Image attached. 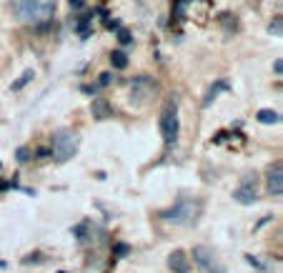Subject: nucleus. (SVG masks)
Masks as SVG:
<instances>
[{
    "mask_svg": "<svg viewBox=\"0 0 283 273\" xmlns=\"http://www.w3.org/2000/svg\"><path fill=\"white\" fill-rule=\"evenodd\" d=\"M13 13L23 23H43L55 13V0H10Z\"/></svg>",
    "mask_w": 283,
    "mask_h": 273,
    "instance_id": "f257e3e1",
    "label": "nucleus"
},
{
    "mask_svg": "<svg viewBox=\"0 0 283 273\" xmlns=\"http://www.w3.org/2000/svg\"><path fill=\"white\" fill-rule=\"evenodd\" d=\"M198 216H200V201H190V198H181L173 208L160 213V218L173 226H193Z\"/></svg>",
    "mask_w": 283,
    "mask_h": 273,
    "instance_id": "f03ea898",
    "label": "nucleus"
},
{
    "mask_svg": "<svg viewBox=\"0 0 283 273\" xmlns=\"http://www.w3.org/2000/svg\"><path fill=\"white\" fill-rule=\"evenodd\" d=\"M50 140H53V150H50L53 161L55 163H65V161H70L73 155L78 153L80 136L73 133V131H58V133H53Z\"/></svg>",
    "mask_w": 283,
    "mask_h": 273,
    "instance_id": "7ed1b4c3",
    "label": "nucleus"
},
{
    "mask_svg": "<svg viewBox=\"0 0 283 273\" xmlns=\"http://www.w3.org/2000/svg\"><path fill=\"white\" fill-rule=\"evenodd\" d=\"M155 91H158V83L153 81V78H148V75L133 78V83H131V100H133V105H143V103L153 100Z\"/></svg>",
    "mask_w": 283,
    "mask_h": 273,
    "instance_id": "20e7f679",
    "label": "nucleus"
},
{
    "mask_svg": "<svg viewBox=\"0 0 283 273\" xmlns=\"http://www.w3.org/2000/svg\"><path fill=\"white\" fill-rule=\"evenodd\" d=\"M178 131H181L178 108H176V105H166L163 113H160V136H163L166 145H173V143L178 140Z\"/></svg>",
    "mask_w": 283,
    "mask_h": 273,
    "instance_id": "39448f33",
    "label": "nucleus"
},
{
    "mask_svg": "<svg viewBox=\"0 0 283 273\" xmlns=\"http://www.w3.org/2000/svg\"><path fill=\"white\" fill-rule=\"evenodd\" d=\"M193 261H195V266L203 271V273H226V266L221 263V258L216 256L213 248L195 246L193 248Z\"/></svg>",
    "mask_w": 283,
    "mask_h": 273,
    "instance_id": "423d86ee",
    "label": "nucleus"
},
{
    "mask_svg": "<svg viewBox=\"0 0 283 273\" xmlns=\"http://www.w3.org/2000/svg\"><path fill=\"white\" fill-rule=\"evenodd\" d=\"M256 198H258V193H256V178H253V181H251V178H246L243 183H240V185L233 190V201L243 203V206L256 203Z\"/></svg>",
    "mask_w": 283,
    "mask_h": 273,
    "instance_id": "0eeeda50",
    "label": "nucleus"
},
{
    "mask_svg": "<svg viewBox=\"0 0 283 273\" xmlns=\"http://www.w3.org/2000/svg\"><path fill=\"white\" fill-rule=\"evenodd\" d=\"M266 185H268V193H271V196L281 198V193H283V168H281V163H276V166L268 171Z\"/></svg>",
    "mask_w": 283,
    "mask_h": 273,
    "instance_id": "6e6552de",
    "label": "nucleus"
},
{
    "mask_svg": "<svg viewBox=\"0 0 283 273\" xmlns=\"http://www.w3.org/2000/svg\"><path fill=\"white\" fill-rule=\"evenodd\" d=\"M168 268L173 273H190V261H188V253L176 248L171 256H168Z\"/></svg>",
    "mask_w": 283,
    "mask_h": 273,
    "instance_id": "1a4fd4ad",
    "label": "nucleus"
},
{
    "mask_svg": "<svg viewBox=\"0 0 283 273\" xmlns=\"http://www.w3.org/2000/svg\"><path fill=\"white\" fill-rule=\"evenodd\" d=\"M91 110H93V118H95V121H105V118H110V115H113L110 103L103 100V98H95L93 105H91Z\"/></svg>",
    "mask_w": 283,
    "mask_h": 273,
    "instance_id": "9d476101",
    "label": "nucleus"
},
{
    "mask_svg": "<svg viewBox=\"0 0 283 273\" xmlns=\"http://www.w3.org/2000/svg\"><path fill=\"white\" fill-rule=\"evenodd\" d=\"M256 118H258V123H263V126H276V123H281V113L273 110V108H263V110L256 113Z\"/></svg>",
    "mask_w": 283,
    "mask_h": 273,
    "instance_id": "9b49d317",
    "label": "nucleus"
},
{
    "mask_svg": "<svg viewBox=\"0 0 283 273\" xmlns=\"http://www.w3.org/2000/svg\"><path fill=\"white\" fill-rule=\"evenodd\" d=\"M110 65L118 68V70L128 68V55H126L123 50H113V53H110Z\"/></svg>",
    "mask_w": 283,
    "mask_h": 273,
    "instance_id": "f8f14e48",
    "label": "nucleus"
},
{
    "mask_svg": "<svg viewBox=\"0 0 283 273\" xmlns=\"http://www.w3.org/2000/svg\"><path fill=\"white\" fill-rule=\"evenodd\" d=\"M221 91H228V83H226V81H218L216 86H211L208 95L203 98V108H208V105H211V100H213V98H216V95H218Z\"/></svg>",
    "mask_w": 283,
    "mask_h": 273,
    "instance_id": "ddd939ff",
    "label": "nucleus"
},
{
    "mask_svg": "<svg viewBox=\"0 0 283 273\" xmlns=\"http://www.w3.org/2000/svg\"><path fill=\"white\" fill-rule=\"evenodd\" d=\"M33 78H35V73H33V70H25V73H23V75L18 78V81H15V83L10 86V91H13V93H18V91H23V88H25V86H28V83L33 81Z\"/></svg>",
    "mask_w": 283,
    "mask_h": 273,
    "instance_id": "4468645a",
    "label": "nucleus"
},
{
    "mask_svg": "<svg viewBox=\"0 0 283 273\" xmlns=\"http://www.w3.org/2000/svg\"><path fill=\"white\" fill-rule=\"evenodd\" d=\"M91 15H93V13H86L83 18H80V20L75 23V28H78V33H80V38H88V35L93 33V30H91V25H88V20H91Z\"/></svg>",
    "mask_w": 283,
    "mask_h": 273,
    "instance_id": "2eb2a0df",
    "label": "nucleus"
},
{
    "mask_svg": "<svg viewBox=\"0 0 283 273\" xmlns=\"http://www.w3.org/2000/svg\"><path fill=\"white\" fill-rule=\"evenodd\" d=\"M15 158H18V163H28V161L33 158V153H30V148H28V145H20V148H18V153H15Z\"/></svg>",
    "mask_w": 283,
    "mask_h": 273,
    "instance_id": "dca6fc26",
    "label": "nucleus"
},
{
    "mask_svg": "<svg viewBox=\"0 0 283 273\" xmlns=\"http://www.w3.org/2000/svg\"><path fill=\"white\" fill-rule=\"evenodd\" d=\"M113 253H115V258H126L131 253V246L128 243H115L113 246Z\"/></svg>",
    "mask_w": 283,
    "mask_h": 273,
    "instance_id": "f3484780",
    "label": "nucleus"
},
{
    "mask_svg": "<svg viewBox=\"0 0 283 273\" xmlns=\"http://www.w3.org/2000/svg\"><path fill=\"white\" fill-rule=\"evenodd\" d=\"M186 8H188V0H176L173 13H176V18H178V20H181V18H186Z\"/></svg>",
    "mask_w": 283,
    "mask_h": 273,
    "instance_id": "a211bd4d",
    "label": "nucleus"
},
{
    "mask_svg": "<svg viewBox=\"0 0 283 273\" xmlns=\"http://www.w3.org/2000/svg\"><path fill=\"white\" fill-rule=\"evenodd\" d=\"M281 28H283V20H281V15H276V20L271 23L268 33H271V35H281Z\"/></svg>",
    "mask_w": 283,
    "mask_h": 273,
    "instance_id": "6ab92c4d",
    "label": "nucleus"
},
{
    "mask_svg": "<svg viewBox=\"0 0 283 273\" xmlns=\"http://www.w3.org/2000/svg\"><path fill=\"white\" fill-rule=\"evenodd\" d=\"M118 41L123 43V46H131V43H133V35H131L128 30H120V33H118Z\"/></svg>",
    "mask_w": 283,
    "mask_h": 273,
    "instance_id": "aec40b11",
    "label": "nucleus"
},
{
    "mask_svg": "<svg viewBox=\"0 0 283 273\" xmlns=\"http://www.w3.org/2000/svg\"><path fill=\"white\" fill-rule=\"evenodd\" d=\"M246 261H248L251 266H256V268H261V271H268V266H266V263H261V261H258L256 256H251V253H246Z\"/></svg>",
    "mask_w": 283,
    "mask_h": 273,
    "instance_id": "412c9836",
    "label": "nucleus"
},
{
    "mask_svg": "<svg viewBox=\"0 0 283 273\" xmlns=\"http://www.w3.org/2000/svg\"><path fill=\"white\" fill-rule=\"evenodd\" d=\"M110 81H113V75H110V73H103V75L98 78V86H108Z\"/></svg>",
    "mask_w": 283,
    "mask_h": 273,
    "instance_id": "4be33fe9",
    "label": "nucleus"
},
{
    "mask_svg": "<svg viewBox=\"0 0 283 273\" xmlns=\"http://www.w3.org/2000/svg\"><path fill=\"white\" fill-rule=\"evenodd\" d=\"M273 70H276V75H281V73H283V60H281V58H276V63H273Z\"/></svg>",
    "mask_w": 283,
    "mask_h": 273,
    "instance_id": "5701e85b",
    "label": "nucleus"
},
{
    "mask_svg": "<svg viewBox=\"0 0 283 273\" xmlns=\"http://www.w3.org/2000/svg\"><path fill=\"white\" fill-rule=\"evenodd\" d=\"M38 261H40V256H38V253H33V256H25V258H23V263H25V266H28V263H38Z\"/></svg>",
    "mask_w": 283,
    "mask_h": 273,
    "instance_id": "b1692460",
    "label": "nucleus"
},
{
    "mask_svg": "<svg viewBox=\"0 0 283 273\" xmlns=\"http://www.w3.org/2000/svg\"><path fill=\"white\" fill-rule=\"evenodd\" d=\"M8 188H15V181H13V183H10V181H0V193L8 190Z\"/></svg>",
    "mask_w": 283,
    "mask_h": 273,
    "instance_id": "393cba45",
    "label": "nucleus"
},
{
    "mask_svg": "<svg viewBox=\"0 0 283 273\" xmlns=\"http://www.w3.org/2000/svg\"><path fill=\"white\" fill-rule=\"evenodd\" d=\"M50 155V150L48 148H40V150H35V158H48Z\"/></svg>",
    "mask_w": 283,
    "mask_h": 273,
    "instance_id": "a878e982",
    "label": "nucleus"
},
{
    "mask_svg": "<svg viewBox=\"0 0 283 273\" xmlns=\"http://www.w3.org/2000/svg\"><path fill=\"white\" fill-rule=\"evenodd\" d=\"M70 3H75V5H80V0H70Z\"/></svg>",
    "mask_w": 283,
    "mask_h": 273,
    "instance_id": "bb28decb",
    "label": "nucleus"
},
{
    "mask_svg": "<svg viewBox=\"0 0 283 273\" xmlns=\"http://www.w3.org/2000/svg\"><path fill=\"white\" fill-rule=\"evenodd\" d=\"M0 168H3V163H0Z\"/></svg>",
    "mask_w": 283,
    "mask_h": 273,
    "instance_id": "cd10ccee",
    "label": "nucleus"
},
{
    "mask_svg": "<svg viewBox=\"0 0 283 273\" xmlns=\"http://www.w3.org/2000/svg\"><path fill=\"white\" fill-rule=\"evenodd\" d=\"M60 273H65V271H60Z\"/></svg>",
    "mask_w": 283,
    "mask_h": 273,
    "instance_id": "c85d7f7f",
    "label": "nucleus"
}]
</instances>
